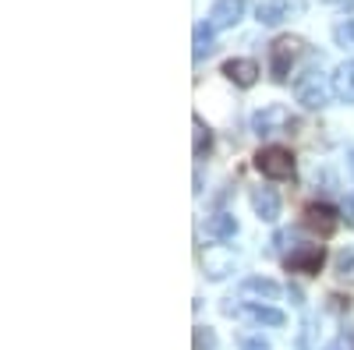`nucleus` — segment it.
Here are the masks:
<instances>
[{
	"mask_svg": "<svg viewBox=\"0 0 354 350\" xmlns=\"http://www.w3.org/2000/svg\"><path fill=\"white\" fill-rule=\"evenodd\" d=\"M255 170L270 181H290L294 177V153L283 145H266L255 153Z\"/></svg>",
	"mask_w": 354,
	"mask_h": 350,
	"instance_id": "f257e3e1",
	"label": "nucleus"
},
{
	"mask_svg": "<svg viewBox=\"0 0 354 350\" xmlns=\"http://www.w3.org/2000/svg\"><path fill=\"white\" fill-rule=\"evenodd\" d=\"M330 89L333 85H326V78L319 71H308V75L298 78V85H294V96H298V103L308 106V110H322L330 103Z\"/></svg>",
	"mask_w": 354,
	"mask_h": 350,
	"instance_id": "f03ea898",
	"label": "nucleus"
},
{
	"mask_svg": "<svg viewBox=\"0 0 354 350\" xmlns=\"http://www.w3.org/2000/svg\"><path fill=\"white\" fill-rule=\"evenodd\" d=\"M305 8H308L305 0H266V4H259L255 18H259V25L277 28V25H283V21H290V18H301Z\"/></svg>",
	"mask_w": 354,
	"mask_h": 350,
	"instance_id": "7ed1b4c3",
	"label": "nucleus"
},
{
	"mask_svg": "<svg viewBox=\"0 0 354 350\" xmlns=\"http://www.w3.org/2000/svg\"><path fill=\"white\" fill-rule=\"evenodd\" d=\"M252 128H255V135L270 138V135L290 131V128H294V117L287 113V106H280V103H270V106H262V110L252 117Z\"/></svg>",
	"mask_w": 354,
	"mask_h": 350,
	"instance_id": "20e7f679",
	"label": "nucleus"
},
{
	"mask_svg": "<svg viewBox=\"0 0 354 350\" xmlns=\"http://www.w3.org/2000/svg\"><path fill=\"white\" fill-rule=\"evenodd\" d=\"M322 262H326L322 244H298V248H290V255H283L287 273H305V276H315L322 269Z\"/></svg>",
	"mask_w": 354,
	"mask_h": 350,
	"instance_id": "39448f33",
	"label": "nucleus"
},
{
	"mask_svg": "<svg viewBox=\"0 0 354 350\" xmlns=\"http://www.w3.org/2000/svg\"><path fill=\"white\" fill-rule=\"evenodd\" d=\"M298 50H301V39H294V36H280V39L270 46V71H273V81H287Z\"/></svg>",
	"mask_w": 354,
	"mask_h": 350,
	"instance_id": "423d86ee",
	"label": "nucleus"
},
{
	"mask_svg": "<svg viewBox=\"0 0 354 350\" xmlns=\"http://www.w3.org/2000/svg\"><path fill=\"white\" fill-rule=\"evenodd\" d=\"M238 298L245 301V304H270V301H280V283H273V280H266V276H248L245 283H241V290H238Z\"/></svg>",
	"mask_w": 354,
	"mask_h": 350,
	"instance_id": "0eeeda50",
	"label": "nucleus"
},
{
	"mask_svg": "<svg viewBox=\"0 0 354 350\" xmlns=\"http://www.w3.org/2000/svg\"><path fill=\"white\" fill-rule=\"evenodd\" d=\"M305 223L319 233V237H330V233L340 226V213L333 206H326V202H312V206L305 209Z\"/></svg>",
	"mask_w": 354,
	"mask_h": 350,
	"instance_id": "6e6552de",
	"label": "nucleus"
},
{
	"mask_svg": "<svg viewBox=\"0 0 354 350\" xmlns=\"http://www.w3.org/2000/svg\"><path fill=\"white\" fill-rule=\"evenodd\" d=\"M223 75L238 85V89H252V85L259 81V64L248 61V57H234V61L223 64Z\"/></svg>",
	"mask_w": 354,
	"mask_h": 350,
	"instance_id": "1a4fd4ad",
	"label": "nucleus"
},
{
	"mask_svg": "<svg viewBox=\"0 0 354 350\" xmlns=\"http://www.w3.org/2000/svg\"><path fill=\"white\" fill-rule=\"evenodd\" d=\"M241 14H245V0H216L213 4V11H209V25L216 28H234L241 21Z\"/></svg>",
	"mask_w": 354,
	"mask_h": 350,
	"instance_id": "9d476101",
	"label": "nucleus"
},
{
	"mask_svg": "<svg viewBox=\"0 0 354 350\" xmlns=\"http://www.w3.org/2000/svg\"><path fill=\"white\" fill-rule=\"evenodd\" d=\"M252 206H255V216L262 223H277L280 220V198L273 188H255L252 191Z\"/></svg>",
	"mask_w": 354,
	"mask_h": 350,
	"instance_id": "9b49d317",
	"label": "nucleus"
},
{
	"mask_svg": "<svg viewBox=\"0 0 354 350\" xmlns=\"http://www.w3.org/2000/svg\"><path fill=\"white\" fill-rule=\"evenodd\" d=\"M202 266H205V273H209V280H223L230 269H234V258H230V251L227 248H205V255H202Z\"/></svg>",
	"mask_w": 354,
	"mask_h": 350,
	"instance_id": "f8f14e48",
	"label": "nucleus"
},
{
	"mask_svg": "<svg viewBox=\"0 0 354 350\" xmlns=\"http://www.w3.org/2000/svg\"><path fill=\"white\" fill-rule=\"evenodd\" d=\"M333 96L344 103H354V61H344L333 71Z\"/></svg>",
	"mask_w": 354,
	"mask_h": 350,
	"instance_id": "ddd939ff",
	"label": "nucleus"
},
{
	"mask_svg": "<svg viewBox=\"0 0 354 350\" xmlns=\"http://www.w3.org/2000/svg\"><path fill=\"white\" fill-rule=\"evenodd\" d=\"M205 233H209L213 241H230L234 233H238V220H234L230 213H216L209 223H205Z\"/></svg>",
	"mask_w": 354,
	"mask_h": 350,
	"instance_id": "4468645a",
	"label": "nucleus"
},
{
	"mask_svg": "<svg viewBox=\"0 0 354 350\" xmlns=\"http://www.w3.org/2000/svg\"><path fill=\"white\" fill-rule=\"evenodd\" d=\"M245 311L262 326H283L287 322V315L280 308H270V304H245Z\"/></svg>",
	"mask_w": 354,
	"mask_h": 350,
	"instance_id": "2eb2a0df",
	"label": "nucleus"
},
{
	"mask_svg": "<svg viewBox=\"0 0 354 350\" xmlns=\"http://www.w3.org/2000/svg\"><path fill=\"white\" fill-rule=\"evenodd\" d=\"M213 32H216V28L213 25H195V57H198V61H202V57H209L216 46H213Z\"/></svg>",
	"mask_w": 354,
	"mask_h": 350,
	"instance_id": "dca6fc26",
	"label": "nucleus"
},
{
	"mask_svg": "<svg viewBox=\"0 0 354 350\" xmlns=\"http://www.w3.org/2000/svg\"><path fill=\"white\" fill-rule=\"evenodd\" d=\"M192 131H195V156H205V153H209V145H213V131L202 124V117L192 121Z\"/></svg>",
	"mask_w": 354,
	"mask_h": 350,
	"instance_id": "f3484780",
	"label": "nucleus"
},
{
	"mask_svg": "<svg viewBox=\"0 0 354 350\" xmlns=\"http://www.w3.org/2000/svg\"><path fill=\"white\" fill-rule=\"evenodd\" d=\"M195 350H216V333L205 329V326H198V329H195Z\"/></svg>",
	"mask_w": 354,
	"mask_h": 350,
	"instance_id": "a211bd4d",
	"label": "nucleus"
},
{
	"mask_svg": "<svg viewBox=\"0 0 354 350\" xmlns=\"http://www.w3.org/2000/svg\"><path fill=\"white\" fill-rule=\"evenodd\" d=\"M333 39H337L340 46H351V50H354V21H340V25L333 28Z\"/></svg>",
	"mask_w": 354,
	"mask_h": 350,
	"instance_id": "6ab92c4d",
	"label": "nucleus"
},
{
	"mask_svg": "<svg viewBox=\"0 0 354 350\" xmlns=\"http://www.w3.org/2000/svg\"><path fill=\"white\" fill-rule=\"evenodd\" d=\"M351 269H354V255H340V262H337V276H354Z\"/></svg>",
	"mask_w": 354,
	"mask_h": 350,
	"instance_id": "aec40b11",
	"label": "nucleus"
},
{
	"mask_svg": "<svg viewBox=\"0 0 354 350\" xmlns=\"http://www.w3.org/2000/svg\"><path fill=\"white\" fill-rule=\"evenodd\" d=\"M241 350H270V343L259 340V336H248V340L241 343Z\"/></svg>",
	"mask_w": 354,
	"mask_h": 350,
	"instance_id": "412c9836",
	"label": "nucleus"
},
{
	"mask_svg": "<svg viewBox=\"0 0 354 350\" xmlns=\"http://www.w3.org/2000/svg\"><path fill=\"white\" fill-rule=\"evenodd\" d=\"M344 216L354 220V195H347V202H344Z\"/></svg>",
	"mask_w": 354,
	"mask_h": 350,
	"instance_id": "4be33fe9",
	"label": "nucleus"
},
{
	"mask_svg": "<svg viewBox=\"0 0 354 350\" xmlns=\"http://www.w3.org/2000/svg\"><path fill=\"white\" fill-rule=\"evenodd\" d=\"M326 350H340V347H326Z\"/></svg>",
	"mask_w": 354,
	"mask_h": 350,
	"instance_id": "5701e85b",
	"label": "nucleus"
},
{
	"mask_svg": "<svg viewBox=\"0 0 354 350\" xmlns=\"http://www.w3.org/2000/svg\"><path fill=\"white\" fill-rule=\"evenodd\" d=\"M351 170H354V156H351Z\"/></svg>",
	"mask_w": 354,
	"mask_h": 350,
	"instance_id": "b1692460",
	"label": "nucleus"
}]
</instances>
